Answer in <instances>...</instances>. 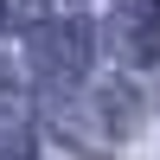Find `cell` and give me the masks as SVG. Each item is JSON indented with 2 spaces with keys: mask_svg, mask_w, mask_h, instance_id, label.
Listing matches in <instances>:
<instances>
[{
  "mask_svg": "<svg viewBox=\"0 0 160 160\" xmlns=\"http://www.w3.org/2000/svg\"><path fill=\"white\" fill-rule=\"evenodd\" d=\"M90 51H96L90 19H45V26H32V64L45 77H83Z\"/></svg>",
  "mask_w": 160,
  "mask_h": 160,
  "instance_id": "obj_1",
  "label": "cell"
},
{
  "mask_svg": "<svg viewBox=\"0 0 160 160\" xmlns=\"http://www.w3.org/2000/svg\"><path fill=\"white\" fill-rule=\"evenodd\" d=\"M115 26V51H122L128 64H160V0H115L109 13Z\"/></svg>",
  "mask_w": 160,
  "mask_h": 160,
  "instance_id": "obj_2",
  "label": "cell"
},
{
  "mask_svg": "<svg viewBox=\"0 0 160 160\" xmlns=\"http://www.w3.org/2000/svg\"><path fill=\"white\" fill-rule=\"evenodd\" d=\"M51 0H0V32H26V26H45Z\"/></svg>",
  "mask_w": 160,
  "mask_h": 160,
  "instance_id": "obj_3",
  "label": "cell"
},
{
  "mask_svg": "<svg viewBox=\"0 0 160 160\" xmlns=\"http://www.w3.org/2000/svg\"><path fill=\"white\" fill-rule=\"evenodd\" d=\"M0 160H32V128L26 122H0Z\"/></svg>",
  "mask_w": 160,
  "mask_h": 160,
  "instance_id": "obj_4",
  "label": "cell"
}]
</instances>
